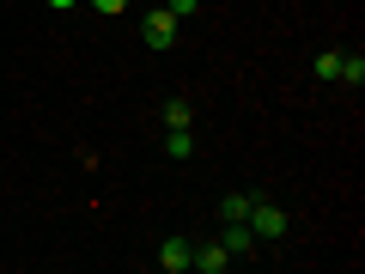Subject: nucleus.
Instances as JSON below:
<instances>
[{"mask_svg":"<svg viewBox=\"0 0 365 274\" xmlns=\"http://www.w3.org/2000/svg\"><path fill=\"white\" fill-rule=\"evenodd\" d=\"M244 225H250V232H256V238H287V208H268V201H250V213H244Z\"/></svg>","mask_w":365,"mask_h":274,"instance_id":"nucleus-1","label":"nucleus"},{"mask_svg":"<svg viewBox=\"0 0 365 274\" xmlns=\"http://www.w3.org/2000/svg\"><path fill=\"white\" fill-rule=\"evenodd\" d=\"M140 37L153 43V49H170V43H177V19H170L165 6H158V13H146V25H140Z\"/></svg>","mask_w":365,"mask_h":274,"instance_id":"nucleus-2","label":"nucleus"},{"mask_svg":"<svg viewBox=\"0 0 365 274\" xmlns=\"http://www.w3.org/2000/svg\"><path fill=\"white\" fill-rule=\"evenodd\" d=\"M225 262H232V250H225V244H189V268H201V274H220Z\"/></svg>","mask_w":365,"mask_h":274,"instance_id":"nucleus-3","label":"nucleus"},{"mask_svg":"<svg viewBox=\"0 0 365 274\" xmlns=\"http://www.w3.org/2000/svg\"><path fill=\"white\" fill-rule=\"evenodd\" d=\"M158 268L182 274V268H189V244H182V238H165V244H158Z\"/></svg>","mask_w":365,"mask_h":274,"instance_id":"nucleus-4","label":"nucleus"},{"mask_svg":"<svg viewBox=\"0 0 365 274\" xmlns=\"http://www.w3.org/2000/svg\"><path fill=\"white\" fill-rule=\"evenodd\" d=\"M225 250H232V256H250V250H256V232H250L244 220H232V232H225Z\"/></svg>","mask_w":365,"mask_h":274,"instance_id":"nucleus-5","label":"nucleus"},{"mask_svg":"<svg viewBox=\"0 0 365 274\" xmlns=\"http://www.w3.org/2000/svg\"><path fill=\"white\" fill-rule=\"evenodd\" d=\"M165 122H170V128H189V122H195V104H182V98H170V104H165Z\"/></svg>","mask_w":365,"mask_h":274,"instance_id":"nucleus-6","label":"nucleus"},{"mask_svg":"<svg viewBox=\"0 0 365 274\" xmlns=\"http://www.w3.org/2000/svg\"><path fill=\"white\" fill-rule=\"evenodd\" d=\"M165 153H170V158H189V153H195V141H189V128H170Z\"/></svg>","mask_w":365,"mask_h":274,"instance_id":"nucleus-7","label":"nucleus"},{"mask_svg":"<svg viewBox=\"0 0 365 274\" xmlns=\"http://www.w3.org/2000/svg\"><path fill=\"white\" fill-rule=\"evenodd\" d=\"M335 79H347V86H359L365 79V55H341V73Z\"/></svg>","mask_w":365,"mask_h":274,"instance_id":"nucleus-8","label":"nucleus"},{"mask_svg":"<svg viewBox=\"0 0 365 274\" xmlns=\"http://www.w3.org/2000/svg\"><path fill=\"white\" fill-rule=\"evenodd\" d=\"M244 213H250V196H225L220 201V220H244Z\"/></svg>","mask_w":365,"mask_h":274,"instance_id":"nucleus-9","label":"nucleus"},{"mask_svg":"<svg viewBox=\"0 0 365 274\" xmlns=\"http://www.w3.org/2000/svg\"><path fill=\"white\" fill-rule=\"evenodd\" d=\"M317 73L335 79V73H341V49H323V55H317Z\"/></svg>","mask_w":365,"mask_h":274,"instance_id":"nucleus-10","label":"nucleus"},{"mask_svg":"<svg viewBox=\"0 0 365 274\" xmlns=\"http://www.w3.org/2000/svg\"><path fill=\"white\" fill-rule=\"evenodd\" d=\"M195 6H201V0H165V13H170V19H182V13H195Z\"/></svg>","mask_w":365,"mask_h":274,"instance_id":"nucleus-11","label":"nucleus"},{"mask_svg":"<svg viewBox=\"0 0 365 274\" xmlns=\"http://www.w3.org/2000/svg\"><path fill=\"white\" fill-rule=\"evenodd\" d=\"M91 6H98V13H122V6H128V0H91Z\"/></svg>","mask_w":365,"mask_h":274,"instance_id":"nucleus-12","label":"nucleus"},{"mask_svg":"<svg viewBox=\"0 0 365 274\" xmlns=\"http://www.w3.org/2000/svg\"><path fill=\"white\" fill-rule=\"evenodd\" d=\"M49 6H55V13H67V6H79V0H49Z\"/></svg>","mask_w":365,"mask_h":274,"instance_id":"nucleus-13","label":"nucleus"}]
</instances>
